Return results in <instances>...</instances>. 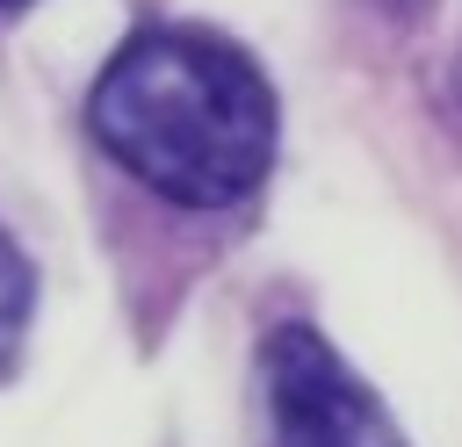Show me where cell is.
<instances>
[{
	"label": "cell",
	"mask_w": 462,
	"mask_h": 447,
	"mask_svg": "<svg viewBox=\"0 0 462 447\" xmlns=\"http://www.w3.org/2000/svg\"><path fill=\"white\" fill-rule=\"evenodd\" d=\"M260 447H404L383 397L332 353L310 324H274L260 339Z\"/></svg>",
	"instance_id": "7a4b0ae2"
},
{
	"label": "cell",
	"mask_w": 462,
	"mask_h": 447,
	"mask_svg": "<svg viewBox=\"0 0 462 447\" xmlns=\"http://www.w3.org/2000/svg\"><path fill=\"white\" fill-rule=\"evenodd\" d=\"M0 7H29V0H0Z\"/></svg>",
	"instance_id": "277c9868"
},
{
	"label": "cell",
	"mask_w": 462,
	"mask_h": 447,
	"mask_svg": "<svg viewBox=\"0 0 462 447\" xmlns=\"http://www.w3.org/2000/svg\"><path fill=\"white\" fill-rule=\"evenodd\" d=\"M94 144L173 209L245 202L282 144L267 72L202 29H137L87 94Z\"/></svg>",
	"instance_id": "6da1fadb"
},
{
	"label": "cell",
	"mask_w": 462,
	"mask_h": 447,
	"mask_svg": "<svg viewBox=\"0 0 462 447\" xmlns=\"http://www.w3.org/2000/svg\"><path fill=\"white\" fill-rule=\"evenodd\" d=\"M29 310H36V274H29L22 245L0 231V368L14 360V346L29 332Z\"/></svg>",
	"instance_id": "3957f363"
}]
</instances>
